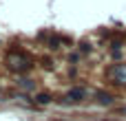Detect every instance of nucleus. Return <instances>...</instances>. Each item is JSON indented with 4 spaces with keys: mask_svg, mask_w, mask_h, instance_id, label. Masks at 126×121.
<instances>
[{
    "mask_svg": "<svg viewBox=\"0 0 126 121\" xmlns=\"http://www.w3.org/2000/svg\"><path fill=\"white\" fill-rule=\"evenodd\" d=\"M4 64H7V68L11 73L22 75V73H29L33 68V57L27 55L24 51H9L7 57H4Z\"/></svg>",
    "mask_w": 126,
    "mask_h": 121,
    "instance_id": "nucleus-1",
    "label": "nucleus"
},
{
    "mask_svg": "<svg viewBox=\"0 0 126 121\" xmlns=\"http://www.w3.org/2000/svg\"><path fill=\"white\" fill-rule=\"evenodd\" d=\"M106 77L117 84V86H126V62H120V64H111L106 68Z\"/></svg>",
    "mask_w": 126,
    "mask_h": 121,
    "instance_id": "nucleus-2",
    "label": "nucleus"
},
{
    "mask_svg": "<svg viewBox=\"0 0 126 121\" xmlns=\"http://www.w3.org/2000/svg\"><path fill=\"white\" fill-rule=\"evenodd\" d=\"M86 97H89V90H86L84 86H73V88L64 95V104H66V106H75V104H82Z\"/></svg>",
    "mask_w": 126,
    "mask_h": 121,
    "instance_id": "nucleus-3",
    "label": "nucleus"
},
{
    "mask_svg": "<svg viewBox=\"0 0 126 121\" xmlns=\"http://www.w3.org/2000/svg\"><path fill=\"white\" fill-rule=\"evenodd\" d=\"M95 99H97L100 106H111V104L115 101V97H113L111 93H106V90H97V93H95Z\"/></svg>",
    "mask_w": 126,
    "mask_h": 121,
    "instance_id": "nucleus-4",
    "label": "nucleus"
},
{
    "mask_svg": "<svg viewBox=\"0 0 126 121\" xmlns=\"http://www.w3.org/2000/svg\"><path fill=\"white\" fill-rule=\"evenodd\" d=\"M51 99H53V97H51L49 93H40V95H35L33 101H35L38 106H47V104H51Z\"/></svg>",
    "mask_w": 126,
    "mask_h": 121,
    "instance_id": "nucleus-5",
    "label": "nucleus"
},
{
    "mask_svg": "<svg viewBox=\"0 0 126 121\" xmlns=\"http://www.w3.org/2000/svg\"><path fill=\"white\" fill-rule=\"evenodd\" d=\"M18 86H22L24 90H33V88H35V84H33L31 79H20V82H18Z\"/></svg>",
    "mask_w": 126,
    "mask_h": 121,
    "instance_id": "nucleus-6",
    "label": "nucleus"
},
{
    "mask_svg": "<svg viewBox=\"0 0 126 121\" xmlns=\"http://www.w3.org/2000/svg\"><path fill=\"white\" fill-rule=\"evenodd\" d=\"M49 48H53V51L60 48V40H58V37H51V40H49Z\"/></svg>",
    "mask_w": 126,
    "mask_h": 121,
    "instance_id": "nucleus-7",
    "label": "nucleus"
},
{
    "mask_svg": "<svg viewBox=\"0 0 126 121\" xmlns=\"http://www.w3.org/2000/svg\"><path fill=\"white\" fill-rule=\"evenodd\" d=\"M80 51H82V53L91 51V44H89V42H82V44H80Z\"/></svg>",
    "mask_w": 126,
    "mask_h": 121,
    "instance_id": "nucleus-8",
    "label": "nucleus"
},
{
    "mask_svg": "<svg viewBox=\"0 0 126 121\" xmlns=\"http://www.w3.org/2000/svg\"><path fill=\"white\" fill-rule=\"evenodd\" d=\"M120 112H122V115H126V108H122V110H120Z\"/></svg>",
    "mask_w": 126,
    "mask_h": 121,
    "instance_id": "nucleus-9",
    "label": "nucleus"
}]
</instances>
